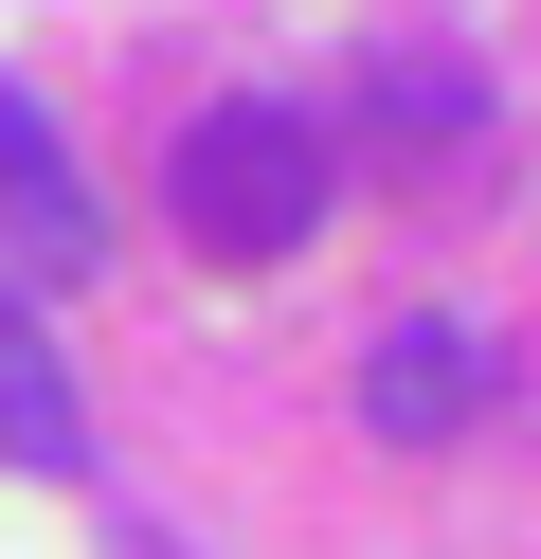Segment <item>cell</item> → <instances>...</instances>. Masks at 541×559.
Masks as SVG:
<instances>
[{
	"label": "cell",
	"instance_id": "1",
	"mask_svg": "<svg viewBox=\"0 0 541 559\" xmlns=\"http://www.w3.org/2000/svg\"><path fill=\"white\" fill-rule=\"evenodd\" d=\"M163 217H180V253H199V271H271V253H307V235H325V145H307L289 109H252V91H235V109H199V127L163 145Z\"/></svg>",
	"mask_w": 541,
	"mask_h": 559
},
{
	"label": "cell",
	"instance_id": "2",
	"mask_svg": "<svg viewBox=\"0 0 541 559\" xmlns=\"http://www.w3.org/2000/svg\"><path fill=\"white\" fill-rule=\"evenodd\" d=\"M487 379H505V343L469 325V307H397V325L361 343V433L379 451H451L469 415H487Z\"/></svg>",
	"mask_w": 541,
	"mask_h": 559
},
{
	"label": "cell",
	"instance_id": "3",
	"mask_svg": "<svg viewBox=\"0 0 541 559\" xmlns=\"http://www.w3.org/2000/svg\"><path fill=\"white\" fill-rule=\"evenodd\" d=\"M0 235H19L36 271H108V217H91V181H72L55 109H36L19 73H0Z\"/></svg>",
	"mask_w": 541,
	"mask_h": 559
},
{
	"label": "cell",
	"instance_id": "4",
	"mask_svg": "<svg viewBox=\"0 0 541 559\" xmlns=\"http://www.w3.org/2000/svg\"><path fill=\"white\" fill-rule=\"evenodd\" d=\"M0 469H36V487H91V397H72L55 325L19 307V271H0Z\"/></svg>",
	"mask_w": 541,
	"mask_h": 559
},
{
	"label": "cell",
	"instance_id": "5",
	"mask_svg": "<svg viewBox=\"0 0 541 559\" xmlns=\"http://www.w3.org/2000/svg\"><path fill=\"white\" fill-rule=\"evenodd\" d=\"M469 127H487V91H469L451 55H379V73H361V145H397V163H451Z\"/></svg>",
	"mask_w": 541,
	"mask_h": 559
}]
</instances>
